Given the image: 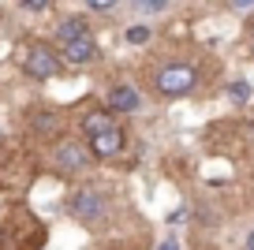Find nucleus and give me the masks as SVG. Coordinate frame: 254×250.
Instances as JSON below:
<instances>
[{
  "instance_id": "f257e3e1",
  "label": "nucleus",
  "mask_w": 254,
  "mask_h": 250,
  "mask_svg": "<svg viewBox=\"0 0 254 250\" xmlns=\"http://www.w3.org/2000/svg\"><path fill=\"white\" fill-rule=\"evenodd\" d=\"M153 86H157L161 97H172V101L176 97H187V94L198 90V67L187 63V60H172L153 75Z\"/></svg>"
},
{
  "instance_id": "f03ea898",
  "label": "nucleus",
  "mask_w": 254,
  "mask_h": 250,
  "mask_svg": "<svg viewBox=\"0 0 254 250\" xmlns=\"http://www.w3.org/2000/svg\"><path fill=\"white\" fill-rule=\"evenodd\" d=\"M105 194L97 187H75L71 194H67V213H71L75 220H82V224H97V220L105 217Z\"/></svg>"
},
{
  "instance_id": "7ed1b4c3",
  "label": "nucleus",
  "mask_w": 254,
  "mask_h": 250,
  "mask_svg": "<svg viewBox=\"0 0 254 250\" xmlns=\"http://www.w3.org/2000/svg\"><path fill=\"white\" fill-rule=\"evenodd\" d=\"M60 71H64V60H60V53H56L53 45H45V41L30 45V53H26V75L30 78L49 82V78H56Z\"/></svg>"
},
{
  "instance_id": "20e7f679",
  "label": "nucleus",
  "mask_w": 254,
  "mask_h": 250,
  "mask_svg": "<svg viewBox=\"0 0 254 250\" xmlns=\"http://www.w3.org/2000/svg\"><path fill=\"white\" fill-rule=\"evenodd\" d=\"M94 56H97L94 34H82V38H71V41H64V45H60V60L71 63V67H82V63H90Z\"/></svg>"
},
{
  "instance_id": "39448f33",
  "label": "nucleus",
  "mask_w": 254,
  "mask_h": 250,
  "mask_svg": "<svg viewBox=\"0 0 254 250\" xmlns=\"http://www.w3.org/2000/svg\"><path fill=\"white\" fill-rule=\"evenodd\" d=\"M56 168L60 172H67V176H75V172H82L90 161H94V153L90 149H82V146H75V142H64V146H56Z\"/></svg>"
},
{
  "instance_id": "423d86ee",
  "label": "nucleus",
  "mask_w": 254,
  "mask_h": 250,
  "mask_svg": "<svg viewBox=\"0 0 254 250\" xmlns=\"http://www.w3.org/2000/svg\"><path fill=\"white\" fill-rule=\"evenodd\" d=\"M86 149L94 157H116V153H124V131L120 127H109V131H97V134H90L86 138Z\"/></svg>"
},
{
  "instance_id": "0eeeda50",
  "label": "nucleus",
  "mask_w": 254,
  "mask_h": 250,
  "mask_svg": "<svg viewBox=\"0 0 254 250\" xmlns=\"http://www.w3.org/2000/svg\"><path fill=\"white\" fill-rule=\"evenodd\" d=\"M109 109L112 112H138L142 109V94H138L135 86H131V82H116V86L109 90Z\"/></svg>"
},
{
  "instance_id": "6e6552de",
  "label": "nucleus",
  "mask_w": 254,
  "mask_h": 250,
  "mask_svg": "<svg viewBox=\"0 0 254 250\" xmlns=\"http://www.w3.org/2000/svg\"><path fill=\"white\" fill-rule=\"evenodd\" d=\"M79 127H82V134H97V131H109V127H120L116 124V116H112V109H90L86 116L79 120Z\"/></svg>"
},
{
  "instance_id": "1a4fd4ad",
  "label": "nucleus",
  "mask_w": 254,
  "mask_h": 250,
  "mask_svg": "<svg viewBox=\"0 0 254 250\" xmlns=\"http://www.w3.org/2000/svg\"><path fill=\"white\" fill-rule=\"evenodd\" d=\"M82 34H90V23L82 15H67V19H60V26H56V41H71V38H82Z\"/></svg>"
},
{
  "instance_id": "9d476101",
  "label": "nucleus",
  "mask_w": 254,
  "mask_h": 250,
  "mask_svg": "<svg viewBox=\"0 0 254 250\" xmlns=\"http://www.w3.org/2000/svg\"><path fill=\"white\" fill-rule=\"evenodd\" d=\"M251 97H254V86L247 82V78L228 82V101H232V105H251Z\"/></svg>"
},
{
  "instance_id": "9b49d317",
  "label": "nucleus",
  "mask_w": 254,
  "mask_h": 250,
  "mask_svg": "<svg viewBox=\"0 0 254 250\" xmlns=\"http://www.w3.org/2000/svg\"><path fill=\"white\" fill-rule=\"evenodd\" d=\"M124 41H127V45H146V41H150V26H146V23L127 26V30H124Z\"/></svg>"
},
{
  "instance_id": "f8f14e48",
  "label": "nucleus",
  "mask_w": 254,
  "mask_h": 250,
  "mask_svg": "<svg viewBox=\"0 0 254 250\" xmlns=\"http://www.w3.org/2000/svg\"><path fill=\"white\" fill-rule=\"evenodd\" d=\"M131 8H135L138 15H161V11L168 8V0H131Z\"/></svg>"
},
{
  "instance_id": "ddd939ff",
  "label": "nucleus",
  "mask_w": 254,
  "mask_h": 250,
  "mask_svg": "<svg viewBox=\"0 0 254 250\" xmlns=\"http://www.w3.org/2000/svg\"><path fill=\"white\" fill-rule=\"evenodd\" d=\"M116 4H120V0H86V8L90 11H101V15H105V11H112Z\"/></svg>"
},
{
  "instance_id": "4468645a",
  "label": "nucleus",
  "mask_w": 254,
  "mask_h": 250,
  "mask_svg": "<svg viewBox=\"0 0 254 250\" xmlns=\"http://www.w3.org/2000/svg\"><path fill=\"white\" fill-rule=\"evenodd\" d=\"M19 4H23L26 11H45L49 4H53V0H19Z\"/></svg>"
},
{
  "instance_id": "2eb2a0df",
  "label": "nucleus",
  "mask_w": 254,
  "mask_h": 250,
  "mask_svg": "<svg viewBox=\"0 0 254 250\" xmlns=\"http://www.w3.org/2000/svg\"><path fill=\"white\" fill-rule=\"evenodd\" d=\"M236 11H254V0H228Z\"/></svg>"
},
{
  "instance_id": "dca6fc26",
  "label": "nucleus",
  "mask_w": 254,
  "mask_h": 250,
  "mask_svg": "<svg viewBox=\"0 0 254 250\" xmlns=\"http://www.w3.org/2000/svg\"><path fill=\"white\" fill-rule=\"evenodd\" d=\"M157 250H180V239H161Z\"/></svg>"
},
{
  "instance_id": "f3484780",
  "label": "nucleus",
  "mask_w": 254,
  "mask_h": 250,
  "mask_svg": "<svg viewBox=\"0 0 254 250\" xmlns=\"http://www.w3.org/2000/svg\"><path fill=\"white\" fill-rule=\"evenodd\" d=\"M247 250H254V228L247 232Z\"/></svg>"
},
{
  "instance_id": "a211bd4d",
  "label": "nucleus",
  "mask_w": 254,
  "mask_h": 250,
  "mask_svg": "<svg viewBox=\"0 0 254 250\" xmlns=\"http://www.w3.org/2000/svg\"><path fill=\"white\" fill-rule=\"evenodd\" d=\"M251 34H254V19H251Z\"/></svg>"
}]
</instances>
